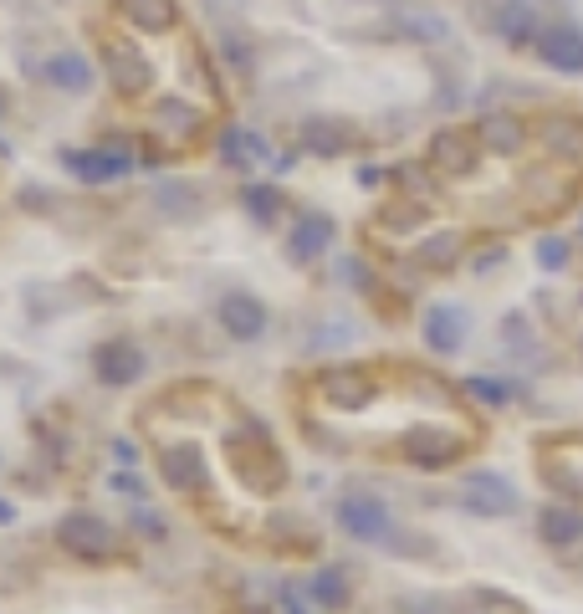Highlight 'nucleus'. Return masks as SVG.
<instances>
[{
	"label": "nucleus",
	"mask_w": 583,
	"mask_h": 614,
	"mask_svg": "<svg viewBox=\"0 0 583 614\" xmlns=\"http://www.w3.org/2000/svg\"><path fill=\"white\" fill-rule=\"evenodd\" d=\"M103 67H108V87L118 98H144L154 87V62L128 36H103Z\"/></svg>",
	"instance_id": "f257e3e1"
},
{
	"label": "nucleus",
	"mask_w": 583,
	"mask_h": 614,
	"mask_svg": "<svg viewBox=\"0 0 583 614\" xmlns=\"http://www.w3.org/2000/svg\"><path fill=\"white\" fill-rule=\"evenodd\" d=\"M226 451H231V466L251 481L256 492H277L282 481H287V466H282L277 446L266 441V435H231Z\"/></svg>",
	"instance_id": "f03ea898"
},
{
	"label": "nucleus",
	"mask_w": 583,
	"mask_h": 614,
	"mask_svg": "<svg viewBox=\"0 0 583 614\" xmlns=\"http://www.w3.org/2000/svg\"><path fill=\"white\" fill-rule=\"evenodd\" d=\"M57 543L72 553V558H82V563H103L108 553H113V528L98 517V512H67L62 522H57Z\"/></svg>",
	"instance_id": "7ed1b4c3"
},
{
	"label": "nucleus",
	"mask_w": 583,
	"mask_h": 614,
	"mask_svg": "<svg viewBox=\"0 0 583 614\" xmlns=\"http://www.w3.org/2000/svg\"><path fill=\"white\" fill-rule=\"evenodd\" d=\"M338 528L353 538V543H389V528H394V517L379 497H364V492H353L338 502Z\"/></svg>",
	"instance_id": "20e7f679"
},
{
	"label": "nucleus",
	"mask_w": 583,
	"mask_h": 614,
	"mask_svg": "<svg viewBox=\"0 0 583 614\" xmlns=\"http://www.w3.org/2000/svg\"><path fill=\"white\" fill-rule=\"evenodd\" d=\"M297 139H302L307 154H318V159H343V154L358 149V128H353L348 118H338V113H312V118L302 123Z\"/></svg>",
	"instance_id": "39448f33"
},
{
	"label": "nucleus",
	"mask_w": 583,
	"mask_h": 614,
	"mask_svg": "<svg viewBox=\"0 0 583 614\" xmlns=\"http://www.w3.org/2000/svg\"><path fill=\"white\" fill-rule=\"evenodd\" d=\"M430 169L445 174V180H466V174L476 169V128H435Z\"/></svg>",
	"instance_id": "423d86ee"
},
{
	"label": "nucleus",
	"mask_w": 583,
	"mask_h": 614,
	"mask_svg": "<svg viewBox=\"0 0 583 614\" xmlns=\"http://www.w3.org/2000/svg\"><path fill=\"white\" fill-rule=\"evenodd\" d=\"M532 47H537V57H543L548 67L583 77V26H573V21H553V26L537 31Z\"/></svg>",
	"instance_id": "0eeeda50"
},
{
	"label": "nucleus",
	"mask_w": 583,
	"mask_h": 614,
	"mask_svg": "<svg viewBox=\"0 0 583 614\" xmlns=\"http://www.w3.org/2000/svg\"><path fill=\"white\" fill-rule=\"evenodd\" d=\"M215 318H220V328H226L236 343H256V338L266 333V323H272L266 302H261V297H251V292H231V297H220Z\"/></svg>",
	"instance_id": "6e6552de"
},
{
	"label": "nucleus",
	"mask_w": 583,
	"mask_h": 614,
	"mask_svg": "<svg viewBox=\"0 0 583 614\" xmlns=\"http://www.w3.org/2000/svg\"><path fill=\"white\" fill-rule=\"evenodd\" d=\"M461 451H466L461 435H440V430H410L405 441H399V456L425 466V471H440V466L461 461Z\"/></svg>",
	"instance_id": "1a4fd4ad"
},
{
	"label": "nucleus",
	"mask_w": 583,
	"mask_h": 614,
	"mask_svg": "<svg viewBox=\"0 0 583 614\" xmlns=\"http://www.w3.org/2000/svg\"><path fill=\"white\" fill-rule=\"evenodd\" d=\"M93 369H98V379H103V384L128 389V384H139V379H144V354H139V348H133L128 338H113V343H98Z\"/></svg>",
	"instance_id": "9d476101"
},
{
	"label": "nucleus",
	"mask_w": 583,
	"mask_h": 614,
	"mask_svg": "<svg viewBox=\"0 0 583 614\" xmlns=\"http://www.w3.org/2000/svg\"><path fill=\"white\" fill-rule=\"evenodd\" d=\"M62 164L77 174L82 185H108V180H123V174L133 169L128 154H118V149H62Z\"/></svg>",
	"instance_id": "9b49d317"
},
{
	"label": "nucleus",
	"mask_w": 583,
	"mask_h": 614,
	"mask_svg": "<svg viewBox=\"0 0 583 614\" xmlns=\"http://www.w3.org/2000/svg\"><path fill=\"white\" fill-rule=\"evenodd\" d=\"M466 502H471L481 517H507V512L517 507V492L507 487L497 471H471V476H466Z\"/></svg>",
	"instance_id": "f8f14e48"
},
{
	"label": "nucleus",
	"mask_w": 583,
	"mask_h": 614,
	"mask_svg": "<svg viewBox=\"0 0 583 614\" xmlns=\"http://www.w3.org/2000/svg\"><path fill=\"white\" fill-rule=\"evenodd\" d=\"M118 16L133 31H149V36H169L179 26V0H118Z\"/></svg>",
	"instance_id": "ddd939ff"
},
{
	"label": "nucleus",
	"mask_w": 583,
	"mask_h": 614,
	"mask_svg": "<svg viewBox=\"0 0 583 614\" xmlns=\"http://www.w3.org/2000/svg\"><path fill=\"white\" fill-rule=\"evenodd\" d=\"M318 389L328 394L338 410H364V405L374 400V384H369L364 369H328V374L318 379Z\"/></svg>",
	"instance_id": "4468645a"
},
{
	"label": "nucleus",
	"mask_w": 583,
	"mask_h": 614,
	"mask_svg": "<svg viewBox=\"0 0 583 614\" xmlns=\"http://www.w3.org/2000/svg\"><path fill=\"white\" fill-rule=\"evenodd\" d=\"M476 144L491 149V154H517L527 144V123L517 113H486L476 123Z\"/></svg>",
	"instance_id": "2eb2a0df"
},
{
	"label": "nucleus",
	"mask_w": 583,
	"mask_h": 614,
	"mask_svg": "<svg viewBox=\"0 0 583 614\" xmlns=\"http://www.w3.org/2000/svg\"><path fill=\"white\" fill-rule=\"evenodd\" d=\"M328 241H333L328 215H302V221L292 226V236H287V256L297 261V267H307V261H318L328 251Z\"/></svg>",
	"instance_id": "dca6fc26"
},
{
	"label": "nucleus",
	"mask_w": 583,
	"mask_h": 614,
	"mask_svg": "<svg viewBox=\"0 0 583 614\" xmlns=\"http://www.w3.org/2000/svg\"><path fill=\"white\" fill-rule=\"evenodd\" d=\"M159 471H164V481H169L174 492H200V487H205V471H200L195 446H169V451H159Z\"/></svg>",
	"instance_id": "f3484780"
},
{
	"label": "nucleus",
	"mask_w": 583,
	"mask_h": 614,
	"mask_svg": "<svg viewBox=\"0 0 583 614\" xmlns=\"http://www.w3.org/2000/svg\"><path fill=\"white\" fill-rule=\"evenodd\" d=\"M461 338H466V313L461 307H430V318H425V343L435 348V354H456L461 348Z\"/></svg>",
	"instance_id": "a211bd4d"
},
{
	"label": "nucleus",
	"mask_w": 583,
	"mask_h": 614,
	"mask_svg": "<svg viewBox=\"0 0 583 614\" xmlns=\"http://www.w3.org/2000/svg\"><path fill=\"white\" fill-rule=\"evenodd\" d=\"M537 538H543L548 548L583 543V512L578 507H543V517H537Z\"/></svg>",
	"instance_id": "6ab92c4d"
},
{
	"label": "nucleus",
	"mask_w": 583,
	"mask_h": 614,
	"mask_svg": "<svg viewBox=\"0 0 583 614\" xmlns=\"http://www.w3.org/2000/svg\"><path fill=\"white\" fill-rule=\"evenodd\" d=\"M241 205H246V215H251L261 231H277L287 221V195L277 185H246L241 190Z\"/></svg>",
	"instance_id": "aec40b11"
},
{
	"label": "nucleus",
	"mask_w": 583,
	"mask_h": 614,
	"mask_svg": "<svg viewBox=\"0 0 583 614\" xmlns=\"http://www.w3.org/2000/svg\"><path fill=\"white\" fill-rule=\"evenodd\" d=\"M41 72H47V82L62 87V93H87V87L98 82V67H87V57H77V52H57Z\"/></svg>",
	"instance_id": "412c9836"
},
{
	"label": "nucleus",
	"mask_w": 583,
	"mask_h": 614,
	"mask_svg": "<svg viewBox=\"0 0 583 614\" xmlns=\"http://www.w3.org/2000/svg\"><path fill=\"white\" fill-rule=\"evenodd\" d=\"M312 604H318V609H328V614H343L348 604H353V584H348V574H343V568H318V574H312Z\"/></svg>",
	"instance_id": "4be33fe9"
},
{
	"label": "nucleus",
	"mask_w": 583,
	"mask_h": 614,
	"mask_svg": "<svg viewBox=\"0 0 583 614\" xmlns=\"http://www.w3.org/2000/svg\"><path fill=\"white\" fill-rule=\"evenodd\" d=\"M461 251H466V236H461V231H435V236L420 241L415 261H420L425 272H451L456 261H461Z\"/></svg>",
	"instance_id": "5701e85b"
},
{
	"label": "nucleus",
	"mask_w": 583,
	"mask_h": 614,
	"mask_svg": "<svg viewBox=\"0 0 583 614\" xmlns=\"http://www.w3.org/2000/svg\"><path fill=\"white\" fill-rule=\"evenodd\" d=\"M543 144L563 159H583V118H568V113H548L543 118Z\"/></svg>",
	"instance_id": "b1692460"
},
{
	"label": "nucleus",
	"mask_w": 583,
	"mask_h": 614,
	"mask_svg": "<svg viewBox=\"0 0 583 614\" xmlns=\"http://www.w3.org/2000/svg\"><path fill=\"white\" fill-rule=\"evenodd\" d=\"M154 128L159 134H174V139H195L200 134V108L195 103H179V98H169V103H159L154 108Z\"/></svg>",
	"instance_id": "393cba45"
},
{
	"label": "nucleus",
	"mask_w": 583,
	"mask_h": 614,
	"mask_svg": "<svg viewBox=\"0 0 583 614\" xmlns=\"http://www.w3.org/2000/svg\"><path fill=\"white\" fill-rule=\"evenodd\" d=\"M220 159H226L231 169H251L261 159H272V149H266L261 134H246V128H231L226 139H220Z\"/></svg>",
	"instance_id": "a878e982"
},
{
	"label": "nucleus",
	"mask_w": 583,
	"mask_h": 614,
	"mask_svg": "<svg viewBox=\"0 0 583 614\" xmlns=\"http://www.w3.org/2000/svg\"><path fill=\"white\" fill-rule=\"evenodd\" d=\"M497 36H502V41H512V47H527V41H537V31H532V11H527V6H517V0H507V6L497 11Z\"/></svg>",
	"instance_id": "bb28decb"
},
{
	"label": "nucleus",
	"mask_w": 583,
	"mask_h": 614,
	"mask_svg": "<svg viewBox=\"0 0 583 614\" xmlns=\"http://www.w3.org/2000/svg\"><path fill=\"white\" fill-rule=\"evenodd\" d=\"M220 52H226V62H236L241 72H251V67H256V47L246 41V31H236V26L220 31Z\"/></svg>",
	"instance_id": "cd10ccee"
},
{
	"label": "nucleus",
	"mask_w": 583,
	"mask_h": 614,
	"mask_svg": "<svg viewBox=\"0 0 583 614\" xmlns=\"http://www.w3.org/2000/svg\"><path fill=\"white\" fill-rule=\"evenodd\" d=\"M466 389L476 394L481 405H512V394H517V384H507V379H466Z\"/></svg>",
	"instance_id": "c85d7f7f"
},
{
	"label": "nucleus",
	"mask_w": 583,
	"mask_h": 614,
	"mask_svg": "<svg viewBox=\"0 0 583 614\" xmlns=\"http://www.w3.org/2000/svg\"><path fill=\"white\" fill-rule=\"evenodd\" d=\"M537 261L553 272V267H563V261H568V246H563L558 236H543V241H537Z\"/></svg>",
	"instance_id": "c756f323"
},
{
	"label": "nucleus",
	"mask_w": 583,
	"mask_h": 614,
	"mask_svg": "<svg viewBox=\"0 0 583 614\" xmlns=\"http://www.w3.org/2000/svg\"><path fill=\"white\" fill-rule=\"evenodd\" d=\"M502 256H507L502 246H491V251H481V256H476V267H491V261H502Z\"/></svg>",
	"instance_id": "7c9ffc66"
},
{
	"label": "nucleus",
	"mask_w": 583,
	"mask_h": 614,
	"mask_svg": "<svg viewBox=\"0 0 583 614\" xmlns=\"http://www.w3.org/2000/svg\"><path fill=\"white\" fill-rule=\"evenodd\" d=\"M6 522H16V507H11V502H0V528H6Z\"/></svg>",
	"instance_id": "2f4dec72"
},
{
	"label": "nucleus",
	"mask_w": 583,
	"mask_h": 614,
	"mask_svg": "<svg viewBox=\"0 0 583 614\" xmlns=\"http://www.w3.org/2000/svg\"><path fill=\"white\" fill-rule=\"evenodd\" d=\"M6 108H11V98H6V87H0V118H6Z\"/></svg>",
	"instance_id": "473e14b6"
},
{
	"label": "nucleus",
	"mask_w": 583,
	"mask_h": 614,
	"mask_svg": "<svg viewBox=\"0 0 583 614\" xmlns=\"http://www.w3.org/2000/svg\"><path fill=\"white\" fill-rule=\"evenodd\" d=\"M241 614H266V609H241Z\"/></svg>",
	"instance_id": "72a5a7b5"
},
{
	"label": "nucleus",
	"mask_w": 583,
	"mask_h": 614,
	"mask_svg": "<svg viewBox=\"0 0 583 614\" xmlns=\"http://www.w3.org/2000/svg\"><path fill=\"white\" fill-rule=\"evenodd\" d=\"M292 614H302V609H297V604H292Z\"/></svg>",
	"instance_id": "f704fd0d"
}]
</instances>
